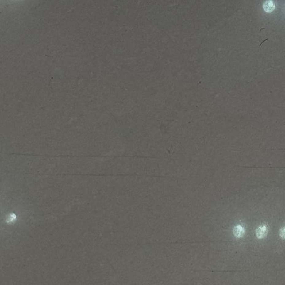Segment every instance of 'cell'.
I'll return each instance as SVG.
<instances>
[{"label": "cell", "mask_w": 285, "mask_h": 285, "mask_svg": "<svg viewBox=\"0 0 285 285\" xmlns=\"http://www.w3.org/2000/svg\"><path fill=\"white\" fill-rule=\"evenodd\" d=\"M233 233L234 236L237 238H241L245 234V231L243 227L240 225H237L235 226L233 229Z\"/></svg>", "instance_id": "obj_2"}, {"label": "cell", "mask_w": 285, "mask_h": 285, "mask_svg": "<svg viewBox=\"0 0 285 285\" xmlns=\"http://www.w3.org/2000/svg\"><path fill=\"white\" fill-rule=\"evenodd\" d=\"M267 233V229L266 226L261 225L257 228L256 234L258 238H264Z\"/></svg>", "instance_id": "obj_1"}, {"label": "cell", "mask_w": 285, "mask_h": 285, "mask_svg": "<svg viewBox=\"0 0 285 285\" xmlns=\"http://www.w3.org/2000/svg\"><path fill=\"white\" fill-rule=\"evenodd\" d=\"M275 4L271 1H268L264 2L263 5V9L266 12H271L275 9Z\"/></svg>", "instance_id": "obj_3"}]
</instances>
